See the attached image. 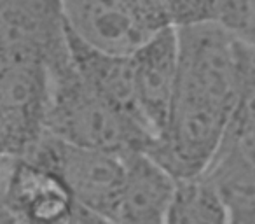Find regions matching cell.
Returning <instances> with one entry per match:
<instances>
[{"mask_svg": "<svg viewBox=\"0 0 255 224\" xmlns=\"http://www.w3.org/2000/svg\"><path fill=\"white\" fill-rule=\"evenodd\" d=\"M0 223H79V205L56 172L18 158L5 170Z\"/></svg>", "mask_w": 255, "mask_h": 224, "instance_id": "obj_6", "label": "cell"}, {"mask_svg": "<svg viewBox=\"0 0 255 224\" xmlns=\"http://www.w3.org/2000/svg\"><path fill=\"white\" fill-rule=\"evenodd\" d=\"M224 140L236 147L238 153L255 167V125L236 130V132H227Z\"/></svg>", "mask_w": 255, "mask_h": 224, "instance_id": "obj_14", "label": "cell"}, {"mask_svg": "<svg viewBox=\"0 0 255 224\" xmlns=\"http://www.w3.org/2000/svg\"><path fill=\"white\" fill-rule=\"evenodd\" d=\"M67 44L72 63L79 75L86 81V84L91 86L100 96L109 100L112 105L133 116L145 126L136 105L131 54L110 53V51L91 46L79 35H75L68 26Z\"/></svg>", "mask_w": 255, "mask_h": 224, "instance_id": "obj_9", "label": "cell"}, {"mask_svg": "<svg viewBox=\"0 0 255 224\" xmlns=\"http://www.w3.org/2000/svg\"><path fill=\"white\" fill-rule=\"evenodd\" d=\"M68 58L63 0H0V61L37 60L53 68Z\"/></svg>", "mask_w": 255, "mask_h": 224, "instance_id": "obj_5", "label": "cell"}, {"mask_svg": "<svg viewBox=\"0 0 255 224\" xmlns=\"http://www.w3.org/2000/svg\"><path fill=\"white\" fill-rule=\"evenodd\" d=\"M175 191L166 223L171 224H224L229 223L226 205L205 174L175 177Z\"/></svg>", "mask_w": 255, "mask_h": 224, "instance_id": "obj_12", "label": "cell"}, {"mask_svg": "<svg viewBox=\"0 0 255 224\" xmlns=\"http://www.w3.org/2000/svg\"><path fill=\"white\" fill-rule=\"evenodd\" d=\"M7 163H9V160H0V195H2V186H4V179H5V170H7Z\"/></svg>", "mask_w": 255, "mask_h": 224, "instance_id": "obj_15", "label": "cell"}, {"mask_svg": "<svg viewBox=\"0 0 255 224\" xmlns=\"http://www.w3.org/2000/svg\"><path fill=\"white\" fill-rule=\"evenodd\" d=\"M168 25L215 23L255 46V0H156Z\"/></svg>", "mask_w": 255, "mask_h": 224, "instance_id": "obj_11", "label": "cell"}, {"mask_svg": "<svg viewBox=\"0 0 255 224\" xmlns=\"http://www.w3.org/2000/svg\"><path fill=\"white\" fill-rule=\"evenodd\" d=\"M49 68L37 60L0 61V160L28 158L46 135Z\"/></svg>", "mask_w": 255, "mask_h": 224, "instance_id": "obj_2", "label": "cell"}, {"mask_svg": "<svg viewBox=\"0 0 255 224\" xmlns=\"http://www.w3.org/2000/svg\"><path fill=\"white\" fill-rule=\"evenodd\" d=\"M203 174L222 198L229 223H255V167L236 147L222 140Z\"/></svg>", "mask_w": 255, "mask_h": 224, "instance_id": "obj_10", "label": "cell"}, {"mask_svg": "<svg viewBox=\"0 0 255 224\" xmlns=\"http://www.w3.org/2000/svg\"><path fill=\"white\" fill-rule=\"evenodd\" d=\"M49 79L47 133L75 146L117 154L149 149L154 140L149 130L86 84L70 58L49 68Z\"/></svg>", "mask_w": 255, "mask_h": 224, "instance_id": "obj_1", "label": "cell"}, {"mask_svg": "<svg viewBox=\"0 0 255 224\" xmlns=\"http://www.w3.org/2000/svg\"><path fill=\"white\" fill-rule=\"evenodd\" d=\"M67 26L103 51L131 54L152 33L171 26L156 0H63Z\"/></svg>", "mask_w": 255, "mask_h": 224, "instance_id": "obj_4", "label": "cell"}, {"mask_svg": "<svg viewBox=\"0 0 255 224\" xmlns=\"http://www.w3.org/2000/svg\"><path fill=\"white\" fill-rule=\"evenodd\" d=\"M121 156L124 175L114 223H166L177 179L147 151L136 149Z\"/></svg>", "mask_w": 255, "mask_h": 224, "instance_id": "obj_8", "label": "cell"}, {"mask_svg": "<svg viewBox=\"0 0 255 224\" xmlns=\"http://www.w3.org/2000/svg\"><path fill=\"white\" fill-rule=\"evenodd\" d=\"M138 112L154 139L170 116L178 75L177 26H164L131 53Z\"/></svg>", "mask_w": 255, "mask_h": 224, "instance_id": "obj_7", "label": "cell"}, {"mask_svg": "<svg viewBox=\"0 0 255 224\" xmlns=\"http://www.w3.org/2000/svg\"><path fill=\"white\" fill-rule=\"evenodd\" d=\"M252 125H255V46H248L245 53L240 88L227 132H236Z\"/></svg>", "mask_w": 255, "mask_h": 224, "instance_id": "obj_13", "label": "cell"}, {"mask_svg": "<svg viewBox=\"0 0 255 224\" xmlns=\"http://www.w3.org/2000/svg\"><path fill=\"white\" fill-rule=\"evenodd\" d=\"M28 158L56 172L77 205L91 212L98 223H114L124 175L121 154L75 146L46 132Z\"/></svg>", "mask_w": 255, "mask_h": 224, "instance_id": "obj_3", "label": "cell"}]
</instances>
